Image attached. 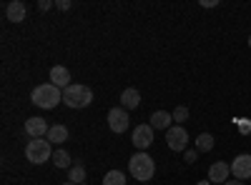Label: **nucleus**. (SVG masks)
<instances>
[{
  "label": "nucleus",
  "mask_w": 251,
  "mask_h": 185,
  "mask_svg": "<svg viewBox=\"0 0 251 185\" xmlns=\"http://www.w3.org/2000/svg\"><path fill=\"white\" fill-rule=\"evenodd\" d=\"M30 100L35 103L38 108H43V110H53L58 103H63V90L55 88L53 83H40L33 88L30 93Z\"/></svg>",
  "instance_id": "obj_1"
},
{
  "label": "nucleus",
  "mask_w": 251,
  "mask_h": 185,
  "mask_svg": "<svg viewBox=\"0 0 251 185\" xmlns=\"http://www.w3.org/2000/svg\"><path fill=\"white\" fill-rule=\"evenodd\" d=\"M128 170L136 180L141 183H149L153 175H156V160L149 155V153H136L131 160H128Z\"/></svg>",
  "instance_id": "obj_2"
},
{
  "label": "nucleus",
  "mask_w": 251,
  "mask_h": 185,
  "mask_svg": "<svg viewBox=\"0 0 251 185\" xmlns=\"http://www.w3.org/2000/svg\"><path fill=\"white\" fill-rule=\"evenodd\" d=\"M91 100H93V90L88 85H80V83H71L66 90H63V103H66L68 108L73 110H80V108H86L91 105Z\"/></svg>",
  "instance_id": "obj_3"
},
{
  "label": "nucleus",
  "mask_w": 251,
  "mask_h": 185,
  "mask_svg": "<svg viewBox=\"0 0 251 185\" xmlns=\"http://www.w3.org/2000/svg\"><path fill=\"white\" fill-rule=\"evenodd\" d=\"M25 158L33 163V165H43V163H48V160L53 158V143H50V140H43V138L28 140Z\"/></svg>",
  "instance_id": "obj_4"
},
{
  "label": "nucleus",
  "mask_w": 251,
  "mask_h": 185,
  "mask_svg": "<svg viewBox=\"0 0 251 185\" xmlns=\"http://www.w3.org/2000/svg\"><path fill=\"white\" fill-rule=\"evenodd\" d=\"M166 145H169L174 153H186L188 150V133L181 125H171L166 130Z\"/></svg>",
  "instance_id": "obj_5"
},
{
  "label": "nucleus",
  "mask_w": 251,
  "mask_h": 185,
  "mask_svg": "<svg viewBox=\"0 0 251 185\" xmlns=\"http://www.w3.org/2000/svg\"><path fill=\"white\" fill-rule=\"evenodd\" d=\"M131 143L136 145V150H138V153H146V150H149V148H151V143H153V128H151V123L136 125Z\"/></svg>",
  "instance_id": "obj_6"
},
{
  "label": "nucleus",
  "mask_w": 251,
  "mask_h": 185,
  "mask_svg": "<svg viewBox=\"0 0 251 185\" xmlns=\"http://www.w3.org/2000/svg\"><path fill=\"white\" fill-rule=\"evenodd\" d=\"M108 128L116 135L128 130V110H126V108H111L108 110Z\"/></svg>",
  "instance_id": "obj_7"
},
{
  "label": "nucleus",
  "mask_w": 251,
  "mask_h": 185,
  "mask_svg": "<svg viewBox=\"0 0 251 185\" xmlns=\"http://www.w3.org/2000/svg\"><path fill=\"white\" fill-rule=\"evenodd\" d=\"M231 173L236 180H249L251 178V155H236L231 163Z\"/></svg>",
  "instance_id": "obj_8"
},
{
  "label": "nucleus",
  "mask_w": 251,
  "mask_h": 185,
  "mask_svg": "<svg viewBox=\"0 0 251 185\" xmlns=\"http://www.w3.org/2000/svg\"><path fill=\"white\" fill-rule=\"evenodd\" d=\"M48 130H50V125L46 123V118H28L25 120V133L30 135V140L33 138H43V135H48Z\"/></svg>",
  "instance_id": "obj_9"
},
{
  "label": "nucleus",
  "mask_w": 251,
  "mask_h": 185,
  "mask_svg": "<svg viewBox=\"0 0 251 185\" xmlns=\"http://www.w3.org/2000/svg\"><path fill=\"white\" fill-rule=\"evenodd\" d=\"M50 83L60 90H66L71 85V70L66 65H53L50 68Z\"/></svg>",
  "instance_id": "obj_10"
},
{
  "label": "nucleus",
  "mask_w": 251,
  "mask_h": 185,
  "mask_svg": "<svg viewBox=\"0 0 251 185\" xmlns=\"http://www.w3.org/2000/svg\"><path fill=\"white\" fill-rule=\"evenodd\" d=\"M228 173H231V165L228 163H224V160H216L211 168H208V180L211 183H226L228 180Z\"/></svg>",
  "instance_id": "obj_11"
},
{
  "label": "nucleus",
  "mask_w": 251,
  "mask_h": 185,
  "mask_svg": "<svg viewBox=\"0 0 251 185\" xmlns=\"http://www.w3.org/2000/svg\"><path fill=\"white\" fill-rule=\"evenodd\" d=\"M25 13H28V8H25V3H20V0H13V3L5 5V18L10 23H23Z\"/></svg>",
  "instance_id": "obj_12"
},
{
  "label": "nucleus",
  "mask_w": 251,
  "mask_h": 185,
  "mask_svg": "<svg viewBox=\"0 0 251 185\" xmlns=\"http://www.w3.org/2000/svg\"><path fill=\"white\" fill-rule=\"evenodd\" d=\"M138 105H141V93H138L136 88H126V90L121 93V108L136 110Z\"/></svg>",
  "instance_id": "obj_13"
},
{
  "label": "nucleus",
  "mask_w": 251,
  "mask_h": 185,
  "mask_svg": "<svg viewBox=\"0 0 251 185\" xmlns=\"http://www.w3.org/2000/svg\"><path fill=\"white\" fill-rule=\"evenodd\" d=\"M171 123H174V115L166 113V110H156V113L151 115V128H153V130H169Z\"/></svg>",
  "instance_id": "obj_14"
},
{
  "label": "nucleus",
  "mask_w": 251,
  "mask_h": 185,
  "mask_svg": "<svg viewBox=\"0 0 251 185\" xmlns=\"http://www.w3.org/2000/svg\"><path fill=\"white\" fill-rule=\"evenodd\" d=\"M46 140H50L53 145H60V143H66V140H68V128H66V125H50Z\"/></svg>",
  "instance_id": "obj_15"
},
{
  "label": "nucleus",
  "mask_w": 251,
  "mask_h": 185,
  "mask_svg": "<svg viewBox=\"0 0 251 185\" xmlns=\"http://www.w3.org/2000/svg\"><path fill=\"white\" fill-rule=\"evenodd\" d=\"M214 145H216V140H214L211 133H201V135L196 138V150H199V153H211Z\"/></svg>",
  "instance_id": "obj_16"
},
{
  "label": "nucleus",
  "mask_w": 251,
  "mask_h": 185,
  "mask_svg": "<svg viewBox=\"0 0 251 185\" xmlns=\"http://www.w3.org/2000/svg\"><path fill=\"white\" fill-rule=\"evenodd\" d=\"M68 180L75 183V185H83V180H86V168H83V163H75V165L68 168Z\"/></svg>",
  "instance_id": "obj_17"
},
{
  "label": "nucleus",
  "mask_w": 251,
  "mask_h": 185,
  "mask_svg": "<svg viewBox=\"0 0 251 185\" xmlns=\"http://www.w3.org/2000/svg\"><path fill=\"white\" fill-rule=\"evenodd\" d=\"M103 185H126V175L121 170H108L103 178Z\"/></svg>",
  "instance_id": "obj_18"
},
{
  "label": "nucleus",
  "mask_w": 251,
  "mask_h": 185,
  "mask_svg": "<svg viewBox=\"0 0 251 185\" xmlns=\"http://www.w3.org/2000/svg\"><path fill=\"white\" fill-rule=\"evenodd\" d=\"M53 163H55V168H71V165H73V163H71V155H68L66 150H55Z\"/></svg>",
  "instance_id": "obj_19"
},
{
  "label": "nucleus",
  "mask_w": 251,
  "mask_h": 185,
  "mask_svg": "<svg viewBox=\"0 0 251 185\" xmlns=\"http://www.w3.org/2000/svg\"><path fill=\"white\" fill-rule=\"evenodd\" d=\"M171 115H174V120H176V125H181L183 120H188V108H186V105H176V110H174Z\"/></svg>",
  "instance_id": "obj_20"
},
{
  "label": "nucleus",
  "mask_w": 251,
  "mask_h": 185,
  "mask_svg": "<svg viewBox=\"0 0 251 185\" xmlns=\"http://www.w3.org/2000/svg\"><path fill=\"white\" fill-rule=\"evenodd\" d=\"M196 155H199V150H186V153H183V160L191 165V163H196Z\"/></svg>",
  "instance_id": "obj_21"
},
{
  "label": "nucleus",
  "mask_w": 251,
  "mask_h": 185,
  "mask_svg": "<svg viewBox=\"0 0 251 185\" xmlns=\"http://www.w3.org/2000/svg\"><path fill=\"white\" fill-rule=\"evenodd\" d=\"M55 8L58 10H71V0H55Z\"/></svg>",
  "instance_id": "obj_22"
},
{
  "label": "nucleus",
  "mask_w": 251,
  "mask_h": 185,
  "mask_svg": "<svg viewBox=\"0 0 251 185\" xmlns=\"http://www.w3.org/2000/svg\"><path fill=\"white\" fill-rule=\"evenodd\" d=\"M53 5H55V3H50V0H40V3H38V10H43V13H46V10H50Z\"/></svg>",
  "instance_id": "obj_23"
},
{
  "label": "nucleus",
  "mask_w": 251,
  "mask_h": 185,
  "mask_svg": "<svg viewBox=\"0 0 251 185\" xmlns=\"http://www.w3.org/2000/svg\"><path fill=\"white\" fill-rule=\"evenodd\" d=\"M201 5H203V8H214V5H219V0H203Z\"/></svg>",
  "instance_id": "obj_24"
},
{
  "label": "nucleus",
  "mask_w": 251,
  "mask_h": 185,
  "mask_svg": "<svg viewBox=\"0 0 251 185\" xmlns=\"http://www.w3.org/2000/svg\"><path fill=\"white\" fill-rule=\"evenodd\" d=\"M224 185H246V183H244V180H226Z\"/></svg>",
  "instance_id": "obj_25"
},
{
  "label": "nucleus",
  "mask_w": 251,
  "mask_h": 185,
  "mask_svg": "<svg viewBox=\"0 0 251 185\" xmlns=\"http://www.w3.org/2000/svg\"><path fill=\"white\" fill-rule=\"evenodd\" d=\"M196 185H214L211 180H201V183H196Z\"/></svg>",
  "instance_id": "obj_26"
},
{
  "label": "nucleus",
  "mask_w": 251,
  "mask_h": 185,
  "mask_svg": "<svg viewBox=\"0 0 251 185\" xmlns=\"http://www.w3.org/2000/svg\"><path fill=\"white\" fill-rule=\"evenodd\" d=\"M60 185H75V183H60Z\"/></svg>",
  "instance_id": "obj_27"
},
{
  "label": "nucleus",
  "mask_w": 251,
  "mask_h": 185,
  "mask_svg": "<svg viewBox=\"0 0 251 185\" xmlns=\"http://www.w3.org/2000/svg\"><path fill=\"white\" fill-rule=\"evenodd\" d=\"M249 48H251V35H249Z\"/></svg>",
  "instance_id": "obj_28"
}]
</instances>
